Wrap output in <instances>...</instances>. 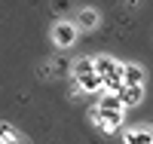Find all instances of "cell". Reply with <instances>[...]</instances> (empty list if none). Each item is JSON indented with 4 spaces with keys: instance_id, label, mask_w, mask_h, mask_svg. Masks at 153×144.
I'll list each match as a JSON object with an SVG mask.
<instances>
[{
    "instance_id": "6da1fadb",
    "label": "cell",
    "mask_w": 153,
    "mask_h": 144,
    "mask_svg": "<svg viewBox=\"0 0 153 144\" xmlns=\"http://www.w3.org/2000/svg\"><path fill=\"white\" fill-rule=\"evenodd\" d=\"M95 123H98V129H104V132H117L123 126V113H117V110H95Z\"/></svg>"
},
{
    "instance_id": "7a4b0ae2",
    "label": "cell",
    "mask_w": 153,
    "mask_h": 144,
    "mask_svg": "<svg viewBox=\"0 0 153 144\" xmlns=\"http://www.w3.org/2000/svg\"><path fill=\"white\" fill-rule=\"evenodd\" d=\"M52 40H55L58 46H71V43L76 40V25H71V22H58L55 28H52Z\"/></svg>"
},
{
    "instance_id": "3957f363",
    "label": "cell",
    "mask_w": 153,
    "mask_h": 144,
    "mask_svg": "<svg viewBox=\"0 0 153 144\" xmlns=\"http://www.w3.org/2000/svg\"><path fill=\"white\" fill-rule=\"evenodd\" d=\"M95 61V74L101 77V80H107V77H113V74H120V68L123 64H117L110 55H98V58H92Z\"/></svg>"
},
{
    "instance_id": "277c9868",
    "label": "cell",
    "mask_w": 153,
    "mask_h": 144,
    "mask_svg": "<svg viewBox=\"0 0 153 144\" xmlns=\"http://www.w3.org/2000/svg\"><path fill=\"white\" fill-rule=\"evenodd\" d=\"M123 83L126 86H144V71L138 64H123Z\"/></svg>"
},
{
    "instance_id": "5b68a950",
    "label": "cell",
    "mask_w": 153,
    "mask_h": 144,
    "mask_svg": "<svg viewBox=\"0 0 153 144\" xmlns=\"http://www.w3.org/2000/svg\"><path fill=\"white\" fill-rule=\"evenodd\" d=\"M120 98H123V107H135V104H141V98H144V86H126L120 92Z\"/></svg>"
},
{
    "instance_id": "8992f818",
    "label": "cell",
    "mask_w": 153,
    "mask_h": 144,
    "mask_svg": "<svg viewBox=\"0 0 153 144\" xmlns=\"http://www.w3.org/2000/svg\"><path fill=\"white\" fill-rule=\"evenodd\" d=\"M76 86L83 89V92H98V89H104V80H101V77L92 71V74H86V77H80V80H76Z\"/></svg>"
},
{
    "instance_id": "52a82bcc",
    "label": "cell",
    "mask_w": 153,
    "mask_h": 144,
    "mask_svg": "<svg viewBox=\"0 0 153 144\" xmlns=\"http://www.w3.org/2000/svg\"><path fill=\"white\" fill-rule=\"evenodd\" d=\"M98 110H117V113H123V98L113 95V92H104L98 98Z\"/></svg>"
},
{
    "instance_id": "ba28073f",
    "label": "cell",
    "mask_w": 153,
    "mask_h": 144,
    "mask_svg": "<svg viewBox=\"0 0 153 144\" xmlns=\"http://www.w3.org/2000/svg\"><path fill=\"white\" fill-rule=\"evenodd\" d=\"M126 144H153V132L150 129H132V132H126Z\"/></svg>"
},
{
    "instance_id": "9c48e42d",
    "label": "cell",
    "mask_w": 153,
    "mask_h": 144,
    "mask_svg": "<svg viewBox=\"0 0 153 144\" xmlns=\"http://www.w3.org/2000/svg\"><path fill=\"white\" fill-rule=\"evenodd\" d=\"M95 25H98V12L95 9H83L80 12V16H76V28H95Z\"/></svg>"
},
{
    "instance_id": "30bf717a",
    "label": "cell",
    "mask_w": 153,
    "mask_h": 144,
    "mask_svg": "<svg viewBox=\"0 0 153 144\" xmlns=\"http://www.w3.org/2000/svg\"><path fill=\"white\" fill-rule=\"evenodd\" d=\"M95 71V61L92 58H80L74 64V80H80V77H86V74H92Z\"/></svg>"
},
{
    "instance_id": "8fae6325",
    "label": "cell",
    "mask_w": 153,
    "mask_h": 144,
    "mask_svg": "<svg viewBox=\"0 0 153 144\" xmlns=\"http://www.w3.org/2000/svg\"><path fill=\"white\" fill-rule=\"evenodd\" d=\"M9 141H16V129L9 123H0V144H9Z\"/></svg>"
}]
</instances>
